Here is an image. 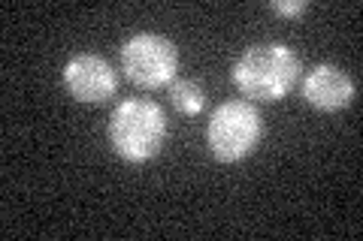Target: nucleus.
<instances>
[{"label": "nucleus", "instance_id": "obj_1", "mask_svg": "<svg viewBox=\"0 0 363 241\" xmlns=\"http://www.w3.org/2000/svg\"><path fill=\"white\" fill-rule=\"evenodd\" d=\"M300 78V57L285 42H255L236 57L230 82L248 102H276Z\"/></svg>", "mask_w": 363, "mask_h": 241}, {"label": "nucleus", "instance_id": "obj_2", "mask_svg": "<svg viewBox=\"0 0 363 241\" xmlns=\"http://www.w3.org/2000/svg\"><path fill=\"white\" fill-rule=\"evenodd\" d=\"M106 139L121 160L143 166L161 154L167 142V114L155 100H121L109 114Z\"/></svg>", "mask_w": 363, "mask_h": 241}, {"label": "nucleus", "instance_id": "obj_3", "mask_svg": "<svg viewBox=\"0 0 363 241\" xmlns=\"http://www.w3.org/2000/svg\"><path fill=\"white\" fill-rule=\"evenodd\" d=\"M264 139V118L255 102L227 100L209 114L206 145L218 163H242Z\"/></svg>", "mask_w": 363, "mask_h": 241}, {"label": "nucleus", "instance_id": "obj_4", "mask_svg": "<svg viewBox=\"0 0 363 241\" xmlns=\"http://www.w3.org/2000/svg\"><path fill=\"white\" fill-rule=\"evenodd\" d=\"M121 70L136 88H164L179 73V49L164 33H133L121 45Z\"/></svg>", "mask_w": 363, "mask_h": 241}, {"label": "nucleus", "instance_id": "obj_5", "mask_svg": "<svg viewBox=\"0 0 363 241\" xmlns=\"http://www.w3.org/2000/svg\"><path fill=\"white\" fill-rule=\"evenodd\" d=\"M61 82H64V90L76 102H88V106L106 102L118 90V76L112 70V64L104 54H94V52L73 54L61 70Z\"/></svg>", "mask_w": 363, "mask_h": 241}, {"label": "nucleus", "instance_id": "obj_6", "mask_svg": "<svg viewBox=\"0 0 363 241\" xmlns=\"http://www.w3.org/2000/svg\"><path fill=\"white\" fill-rule=\"evenodd\" d=\"M303 100L318 112H339L348 109L357 97V85L342 66L336 64H315L303 76Z\"/></svg>", "mask_w": 363, "mask_h": 241}, {"label": "nucleus", "instance_id": "obj_7", "mask_svg": "<svg viewBox=\"0 0 363 241\" xmlns=\"http://www.w3.org/2000/svg\"><path fill=\"white\" fill-rule=\"evenodd\" d=\"M169 100L188 118H197L203 106H206V94H203L200 82H194V78H173L169 82Z\"/></svg>", "mask_w": 363, "mask_h": 241}, {"label": "nucleus", "instance_id": "obj_8", "mask_svg": "<svg viewBox=\"0 0 363 241\" xmlns=\"http://www.w3.org/2000/svg\"><path fill=\"white\" fill-rule=\"evenodd\" d=\"M269 9L281 18H300L309 9V4L306 0H269Z\"/></svg>", "mask_w": 363, "mask_h": 241}]
</instances>
